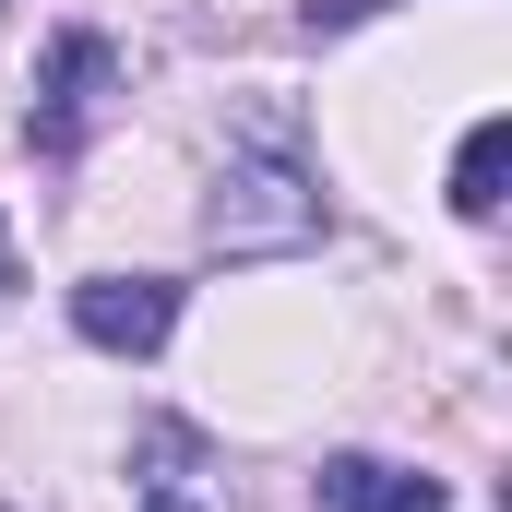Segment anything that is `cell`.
Instances as JSON below:
<instances>
[{
    "instance_id": "cell-2",
    "label": "cell",
    "mask_w": 512,
    "mask_h": 512,
    "mask_svg": "<svg viewBox=\"0 0 512 512\" xmlns=\"http://www.w3.org/2000/svg\"><path fill=\"white\" fill-rule=\"evenodd\" d=\"M120 96V48L96 36V24H60L48 36V72H36V108H24V143L60 167V155H84V131H96V108Z\"/></svg>"
},
{
    "instance_id": "cell-4",
    "label": "cell",
    "mask_w": 512,
    "mask_h": 512,
    "mask_svg": "<svg viewBox=\"0 0 512 512\" xmlns=\"http://www.w3.org/2000/svg\"><path fill=\"white\" fill-rule=\"evenodd\" d=\"M310 501L322 512H453V489L417 477V465H382V453H334V465L310 477Z\"/></svg>"
},
{
    "instance_id": "cell-3",
    "label": "cell",
    "mask_w": 512,
    "mask_h": 512,
    "mask_svg": "<svg viewBox=\"0 0 512 512\" xmlns=\"http://www.w3.org/2000/svg\"><path fill=\"white\" fill-rule=\"evenodd\" d=\"M72 334H84L96 358H155V346L179 334V286H167V274H84V286H72Z\"/></svg>"
},
{
    "instance_id": "cell-5",
    "label": "cell",
    "mask_w": 512,
    "mask_h": 512,
    "mask_svg": "<svg viewBox=\"0 0 512 512\" xmlns=\"http://www.w3.org/2000/svg\"><path fill=\"white\" fill-rule=\"evenodd\" d=\"M501 155H512V120H477V131H465V155H453V215H465V227L501 215Z\"/></svg>"
},
{
    "instance_id": "cell-6",
    "label": "cell",
    "mask_w": 512,
    "mask_h": 512,
    "mask_svg": "<svg viewBox=\"0 0 512 512\" xmlns=\"http://www.w3.org/2000/svg\"><path fill=\"white\" fill-rule=\"evenodd\" d=\"M143 512H191V501H179V489H143Z\"/></svg>"
},
{
    "instance_id": "cell-1",
    "label": "cell",
    "mask_w": 512,
    "mask_h": 512,
    "mask_svg": "<svg viewBox=\"0 0 512 512\" xmlns=\"http://www.w3.org/2000/svg\"><path fill=\"white\" fill-rule=\"evenodd\" d=\"M310 239H322V191H310V167H298L286 143H262L251 167H227L215 203H203V251H227V262L310 251Z\"/></svg>"
}]
</instances>
